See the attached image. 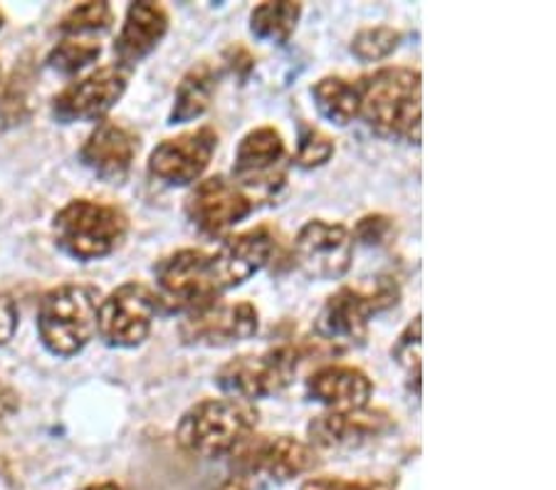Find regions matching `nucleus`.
<instances>
[{
    "label": "nucleus",
    "mask_w": 556,
    "mask_h": 490,
    "mask_svg": "<svg viewBox=\"0 0 556 490\" xmlns=\"http://www.w3.org/2000/svg\"><path fill=\"white\" fill-rule=\"evenodd\" d=\"M358 117L383 139L420 145V73L414 67H381L358 79Z\"/></svg>",
    "instance_id": "f257e3e1"
},
{
    "label": "nucleus",
    "mask_w": 556,
    "mask_h": 490,
    "mask_svg": "<svg viewBox=\"0 0 556 490\" xmlns=\"http://www.w3.org/2000/svg\"><path fill=\"white\" fill-rule=\"evenodd\" d=\"M257 203L228 176H208L186 196V218L208 238L226 236L255 211Z\"/></svg>",
    "instance_id": "ddd939ff"
},
{
    "label": "nucleus",
    "mask_w": 556,
    "mask_h": 490,
    "mask_svg": "<svg viewBox=\"0 0 556 490\" xmlns=\"http://www.w3.org/2000/svg\"><path fill=\"white\" fill-rule=\"evenodd\" d=\"M352 236H354V243L358 240V243L374 246V248L389 246L393 236H396V221L391 216H383V213H371V216H364L356 223Z\"/></svg>",
    "instance_id": "c85d7f7f"
},
{
    "label": "nucleus",
    "mask_w": 556,
    "mask_h": 490,
    "mask_svg": "<svg viewBox=\"0 0 556 490\" xmlns=\"http://www.w3.org/2000/svg\"><path fill=\"white\" fill-rule=\"evenodd\" d=\"M218 490H250V488H248V483H245L243 478H236V476H232V478H228V480H226V483H220V486H218Z\"/></svg>",
    "instance_id": "72a5a7b5"
},
{
    "label": "nucleus",
    "mask_w": 556,
    "mask_h": 490,
    "mask_svg": "<svg viewBox=\"0 0 556 490\" xmlns=\"http://www.w3.org/2000/svg\"><path fill=\"white\" fill-rule=\"evenodd\" d=\"M129 73L119 65H106L77 79L52 100V117L62 124L102 122L106 112L127 92Z\"/></svg>",
    "instance_id": "4468645a"
},
{
    "label": "nucleus",
    "mask_w": 556,
    "mask_h": 490,
    "mask_svg": "<svg viewBox=\"0 0 556 490\" xmlns=\"http://www.w3.org/2000/svg\"><path fill=\"white\" fill-rule=\"evenodd\" d=\"M300 490H391L379 480H344V478H312Z\"/></svg>",
    "instance_id": "c756f323"
},
{
    "label": "nucleus",
    "mask_w": 556,
    "mask_h": 490,
    "mask_svg": "<svg viewBox=\"0 0 556 490\" xmlns=\"http://www.w3.org/2000/svg\"><path fill=\"white\" fill-rule=\"evenodd\" d=\"M55 243L75 261H100L112 255L129 234V218L112 203L77 199L70 201L52 221Z\"/></svg>",
    "instance_id": "20e7f679"
},
{
    "label": "nucleus",
    "mask_w": 556,
    "mask_h": 490,
    "mask_svg": "<svg viewBox=\"0 0 556 490\" xmlns=\"http://www.w3.org/2000/svg\"><path fill=\"white\" fill-rule=\"evenodd\" d=\"M230 456L240 478H267L273 483H287L317 466V451L290 434H250Z\"/></svg>",
    "instance_id": "6e6552de"
},
{
    "label": "nucleus",
    "mask_w": 556,
    "mask_h": 490,
    "mask_svg": "<svg viewBox=\"0 0 556 490\" xmlns=\"http://www.w3.org/2000/svg\"><path fill=\"white\" fill-rule=\"evenodd\" d=\"M218 149V131L213 127H199L164 139L151 151L149 174L166 186H191L199 181Z\"/></svg>",
    "instance_id": "2eb2a0df"
},
{
    "label": "nucleus",
    "mask_w": 556,
    "mask_h": 490,
    "mask_svg": "<svg viewBox=\"0 0 556 490\" xmlns=\"http://www.w3.org/2000/svg\"><path fill=\"white\" fill-rule=\"evenodd\" d=\"M307 394L329 406V412H354L366 409L374 397L369 374L349 364H327L307 379Z\"/></svg>",
    "instance_id": "aec40b11"
},
{
    "label": "nucleus",
    "mask_w": 556,
    "mask_h": 490,
    "mask_svg": "<svg viewBox=\"0 0 556 490\" xmlns=\"http://www.w3.org/2000/svg\"><path fill=\"white\" fill-rule=\"evenodd\" d=\"M401 290L393 278H371L358 285H344L329 296L325 307L314 319L319 340L344 347H358L369 337V325L376 315L399 305Z\"/></svg>",
    "instance_id": "7ed1b4c3"
},
{
    "label": "nucleus",
    "mask_w": 556,
    "mask_h": 490,
    "mask_svg": "<svg viewBox=\"0 0 556 490\" xmlns=\"http://www.w3.org/2000/svg\"><path fill=\"white\" fill-rule=\"evenodd\" d=\"M17 319H21V315H17L15 300L11 296H3V292H0V347L13 340V335L17 329Z\"/></svg>",
    "instance_id": "2f4dec72"
},
{
    "label": "nucleus",
    "mask_w": 556,
    "mask_h": 490,
    "mask_svg": "<svg viewBox=\"0 0 556 490\" xmlns=\"http://www.w3.org/2000/svg\"><path fill=\"white\" fill-rule=\"evenodd\" d=\"M260 329V310L253 302H226L213 300L201 310H193L184 315L178 335L188 347H232L238 342L253 340Z\"/></svg>",
    "instance_id": "9b49d317"
},
{
    "label": "nucleus",
    "mask_w": 556,
    "mask_h": 490,
    "mask_svg": "<svg viewBox=\"0 0 556 490\" xmlns=\"http://www.w3.org/2000/svg\"><path fill=\"white\" fill-rule=\"evenodd\" d=\"M223 65L240 79H248L250 73L255 70V58L245 45H230V48L223 52Z\"/></svg>",
    "instance_id": "7c9ffc66"
},
{
    "label": "nucleus",
    "mask_w": 556,
    "mask_h": 490,
    "mask_svg": "<svg viewBox=\"0 0 556 490\" xmlns=\"http://www.w3.org/2000/svg\"><path fill=\"white\" fill-rule=\"evenodd\" d=\"M232 181L255 203L275 201L287 186V149L282 134L275 127L250 129L236 149Z\"/></svg>",
    "instance_id": "1a4fd4ad"
},
{
    "label": "nucleus",
    "mask_w": 556,
    "mask_h": 490,
    "mask_svg": "<svg viewBox=\"0 0 556 490\" xmlns=\"http://www.w3.org/2000/svg\"><path fill=\"white\" fill-rule=\"evenodd\" d=\"M302 17V3L294 0H265L253 8L250 13V33L257 40L285 45L298 30V23Z\"/></svg>",
    "instance_id": "5701e85b"
},
{
    "label": "nucleus",
    "mask_w": 556,
    "mask_h": 490,
    "mask_svg": "<svg viewBox=\"0 0 556 490\" xmlns=\"http://www.w3.org/2000/svg\"><path fill=\"white\" fill-rule=\"evenodd\" d=\"M114 13L110 3H102V0H89V3L75 5L62 15L58 30L65 35V38H83V35L92 33H104L112 28Z\"/></svg>",
    "instance_id": "b1692460"
},
{
    "label": "nucleus",
    "mask_w": 556,
    "mask_h": 490,
    "mask_svg": "<svg viewBox=\"0 0 556 490\" xmlns=\"http://www.w3.org/2000/svg\"><path fill=\"white\" fill-rule=\"evenodd\" d=\"M420 329H424V323H420V315H418L414 323L403 329L391 350L393 360H396L399 367L406 372L410 387H414L416 381L418 391H420Z\"/></svg>",
    "instance_id": "cd10ccee"
},
{
    "label": "nucleus",
    "mask_w": 556,
    "mask_h": 490,
    "mask_svg": "<svg viewBox=\"0 0 556 490\" xmlns=\"http://www.w3.org/2000/svg\"><path fill=\"white\" fill-rule=\"evenodd\" d=\"M396 422L383 409H354V412H327L314 416L307 434L314 451H342L379 439L391 431Z\"/></svg>",
    "instance_id": "dca6fc26"
},
{
    "label": "nucleus",
    "mask_w": 556,
    "mask_h": 490,
    "mask_svg": "<svg viewBox=\"0 0 556 490\" xmlns=\"http://www.w3.org/2000/svg\"><path fill=\"white\" fill-rule=\"evenodd\" d=\"M102 45L92 38H62L48 55V65L62 75H75L100 58Z\"/></svg>",
    "instance_id": "a878e982"
},
{
    "label": "nucleus",
    "mask_w": 556,
    "mask_h": 490,
    "mask_svg": "<svg viewBox=\"0 0 556 490\" xmlns=\"http://www.w3.org/2000/svg\"><path fill=\"white\" fill-rule=\"evenodd\" d=\"M139 154V134L119 122L102 120L79 149L83 164L110 184H119L131 172Z\"/></svg>",
    "instance_id": "a211bd4d"
},
{
    "label": "nucleus",
    "mask_w": 556,
    "mask_h": 490,
    "mask_svg": "<svg viewBox=\"0 0 556 490\" xmlns=\"http://www.w3.org/2000/svg\"><path fill=\"white\" fill-rule=\"evenodd\" d=\"M260 412L253 401L236 397L203 399L181 416L176 429L178 445L199 458H220L250 434H255Z\"/></svg>",
    "instance_id": "f03ea898"
},
{
    "label": "nucleus",
    "mask_w": 556,
    "mask_h": 490,
    "mask_svg": "<svg viewBox=\"0 0 556 490\" xmlns=\"http://www.w3.org/2000/svg\"><path fill=\"white\" fill-rule=\"evenodd\" d=\"M100 292L89 285H60L45 292L38 307V332L45 350L75 356L94 340Z\"/></svg>",
    "instance_id": "39448f33"
},
{
    "label": "nucleus",
    "mask_w": 556,
    "mask_h": 490,
    "mask_svg": "<svg viewBox=\"0 0 556 490\" xmlns=\"http://www.w3.org/2000/svg\"><path fill=\"white\" fill-rule=\"evenodd\" d=\"M277 251V238L273 228L257 226L243 230V234L228 236L223 240L220 248L213 257V271L218 278L220 290H232L238 285L248 282L253 275H257L263 267L270 265L273 255Z\"/></svg>",
    "instance_id": "f3484780"
},
{
    "label": "nucleus",
    "mask_w": 556,
    "mask_h": 490,
    "mask_svg": "<svg viewBox=\"0 0 556 490\" xmlns=\"http://www.w3.org/2000/svg\"><path fill=\"white\" fill-rule=\"evenodd\" d=\"M334 156V141L329 134L314 127L309 122H300L298 127V151H294V166L319 168Z\"/></svg>",
    "instance_id": "bb28decb"
},
{
    "label": "nucleus",
    "mask_w": 556,
    "mask_h": 490,
    "mask_svg": "<svg viewBox=\"0 0 556 490\" xmlns=\"http://www.w3.org/2000/svg\"><path fill=\"white\" fill-rule=\"evenodd\" d=\"M302 352L292 344L270 347L257 354H240L223 364L215 374V385L226 397L243 401L267 399L285 391L298 377Z\"/></svg>",
    "instance_id": "0eeeda50"
},
{
    "label": "nucleus",
    "mask_w": 556,
    "mask_h": 490,
    "mask_svg": "<svg viewBox=\"0 0 556 490\" xmlns=\"http://www.w3.org/2000/svg\"><path fill=\"white\" fill-rule=\"evenodd\" d=\"M401 40V30L391 28V25H374V28L358 30L352 38L349 50H352V55L362 62H379L393 55V52L399 50Z\"/></svg>",
    "instance_id": "393cba45"
},
{
    "label": "nucleus",
    "mask_w": 556,
    "mask_h": 490,
    "mask_svg": "<svg viewBox=\"0 0 556 490\" xmlns=\"http://www.w3.org/2000/svg\"><path fill=\"white\" fill-rule=\"evenodd\" d=\"M83 490H124V488H119L116 483H97V486H87Z\"/></svg>",
    "instance_id": "f704fd0d"
},
{
    "label": "nucleus",
    "mask_w": 556,
    "mask_h": 490,
    "mask_svg": "<svg viewBox=\"0 0 556 490\" xmlns=\"http://www.w3.org/2000/svg\"><path fill=\"white\" fill-rule=\"evenodd\" d=\"M17 406H21V401H17L15 391L0 381V424L11 418L17 412Z\"/></svg>",
    "instance_id": "473e14b6"
},
{
    "label": "nucleus",
    "mask_w": 556,
    "mask_h": 490,
    "mask_svg": "<svg viewBox=\"0 0 556 490\" xmlns=\"http://www.w3.org/2000/svg\"><path fill=\"white\" fill-rule=\"evenodd\" d=\"M168 33V11L161 3L139 0L127 8V17L114 42L116 65L131 73L154 52Z\"/></svg>",
    "instance_id": "6ab92c4d"
},
{
    "label": "nucleus",
    "mask_w": 556,
    "mask_h": 490,
    "mask_svg": "<svg viewBox=\"0 0 556 490\" xmlns=\"http://www.w3.org/2000/svg\"><path fill=\"white\" fill-rule=\"evenodd\" d=\"M0 28H3V13H0Z\"/></svg>",
    "instance_id": "c9c22d12"
},
{
    "label": "nucleus",
    "mask_w": 556,
    "mask_h": 490,
    "mask_svg": "<svg viewBox=\"0 0 556 490\" xmlns=\"http://www.w3.org/2000/svg\"><path fill=\"white\" fill-rule=\"evenodd\" d=\"M314 106H317L319 117L327 120L337 127H346L354 120H358V110H362V92H358V79H346L339 75L321 77L317 85L312 87Z\"/></svg>",
    "instance_id": "4be33fe9"
},
{
    "label": "nucleus",
    "mask_w": 556,
    "mask_h": 490,
    "mask_svg": "<svg viewBox=\"0 0 556 490\" xmlns=\"http://www.w3.org/2000/svg\"><path fill=\"white\" fill-rule=\"evenodd\" d=\"M159 315L156 292L143 282H124L112 290L110 296L100 300L97 312V335L104 344L131 350L147 340L151 325Z\"/></svg>",
    "instance_id": "9d476101"
},
{
    "label": "nucleus",
    "mask_w": 556,
    "mask_h": 490,
    "mask_svg": "<svg viewBox=\"0 0 556 490\" xmlns=\"http://www.w3.org/2000/svg\"><path fill=\"white\" fill-rule=\"evenodd\" d=\"M300 271L312 280H342L354 261V236L344 223L307 221L292 243Z\"/></svg>",
    "instance_id": "f8f14e48"
},
{
    "label": "nucleus",
    "mask_w": 556,
    "mask_h": 490,
    "mask_svg": "<svg viewBox=\"0 0 556 490\" xmlns=\"http://www.w3.org/2000/svg\"><path fill=\"white\" fill-rule=\"evenodd\" d=\"M154 275L159 310L168 315H188L223 296L213 271V257L199 248H184L166 255L156 263Z\"/></svg>",
    "instance_id": "423d86ee"
},
{
    "label": "nucleus",
    "mask_w": 556,
    "mask_h": 490,
    "mask_svg": "<svg viewBox=\"0 0 556 490\" xmlns=\"http://www.w3.org/2000/svg\"><path fill=\"white\" fill-rule=\"evenodd\" d=\"M220 77H223V70L208 60H203L199 65L188 70L176 87L168 124L176 127V124H188L203 117V114L211 110L215 92H218Z\"/></svg>",
    "instance_id": "412c9836"
}]
</instances>
